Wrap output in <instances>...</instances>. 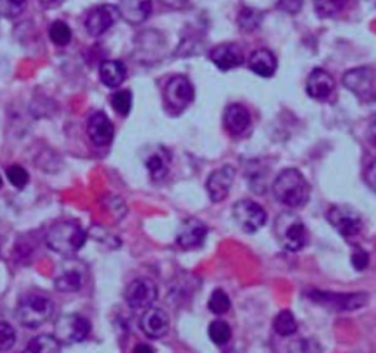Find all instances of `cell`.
<instances>
[{"instance_id": "1", "label": "cell", "mask_w": 376, "mask_h": 353, "mask_svg": "<svg viewBox=\"0 0 376 353\" xmlns=\"http://www.w3.org/2000/svg\"><path fill=\"white\" fill-rule=\"evenodd\" d=\"M272 190L275 199L288 208H303L310 196V187L305 175L294 168L280 172L273 181Z\"/></svg>"}, {"instance_id": "2", "label": "cell", "mask_w": 376, "mask_h": 353, "mask_svg": "<svg viewBox=\"0 0 376 353\" xmlns=\"http://www.w3.org/2000/svg\"><path fill=\"white\" fill-rule=\"evenodd\" d=\"M87 234L77 222L62 221L55 224L46 234V245L59 255L71 256L85 245Z\"/></svg>"}, {"instance_id": "3", "label": "cell", "mask_w": 376, "mask_h": 353, "mask_svg": "<svg viewBox=\"0 0 376 353\" xmlns=\"http://www.w3.org/2000/svg\"><path fill=\"white\" fill-rule=\"evenodd\" d=\"M55 305L44 295L30 293L19 299L15 311L17 321L27 329H39L53 317Z\"/></svg>"}, {"instance_id": "4", "label": "cell", "mask_w": 376, "mask_h": 353, "mask_svg": "<svg viewBox=\"0 0 376 353\" xmlns=\"http://www.w3.org/2000/svg\"><path fill=\"white\" fill-rule=\"evenodd\" d=\"M275 236L288 252L302 250L307 243V229L302 218L293 212H282L275 221Z\"/></svg>"}, {"instance_id": "5", "label": "cell", "mask_w": 376, "mask_h": 353, "mask_svg": "<svg viewBox=\"0 0 376 353\" xmlns=\"http://www.w3.org/2000/svg\"><path fill=\"white\" fill-rule=\"evenodd\" d=\"M90 321L78 313H67L55 322V338L60 345L81 343L89 337Z\"/></svg>"}, {"instance_id": "6", "label": "cell", "mask_w": 376, "mask_h": 353, "mask_svg": "<svg viewBox=\"0 0 376 353\" xmlns=\"http://www.w3.org/2000/svg\"><path fill=\"white\" fill-rule=\"evenodd\" d=\"M328 221L334 229L345 238H353L363 230V220L360 213L352 206L336 205L328 212Z\"/></svg>"}, {"instance_id": "7", "label": "cell", "mask_w": 376, "mask_h": 353, "mask_svg": "<svg viewBox=\"0 0 376 353\" xmlns=\"http://www.w3.org/2000/svg\"><path fill=\"white\" fill-rule=\"evenodd\" d=\"M234 220L240 225V229L246 233H256L266 224L268 215L266 211L253 200H240L237 202L232 209Z\"/></svg>"}, {"instance_id": "8", "label": "cell", "mask_w": 376, "mask_h": 353, "mask_svg": "<svg viewBox=\"0 0 376 353\" xmlns=\"http://www.w3.org/2000/svg\"><path fill=\"white\" fill-rule=\"evenodd\" d=\"M344 85L350 92L354 93L363 102H369L376 93L375 72L368 67H360L350 69L343 77Z\"/></svg>"}, {"instance_id": "9", "label": "cell", "mask_w": 376, "mask_h": 353, "mask_svg": "<svg viewBox=\"0 0 376 353\" xmlns=\"http://www.w3.org/2000/svg\"><path fill=\"white\" fill-rule=\"evenodd\" d=\"M310 299L325 306H330L335 311H356L368 304V295L366 293H328V292H319V290H313L310 293Z\"/></svg>"}, {"instance_id": "10", "label": "cell", "mask_w": 376, "mask_h": 353, "mask_svg": "<svg viewBox=\"0 0 376 353\" xmlns=\"http://www.w3.org/2000/svg\"><path fill=\"white\" fill-rule=\"evenodd\" d=\"M156 297L157 287L148 279H135L125 290V300L133 309L150 308Z\"/></svg>"}, {"instance_id": "11", "label": "cell", "mask_w": 376, "mask_h": 353, "mask_svg": "<svg viewBox=\"0 0 376 353\" xmlns=\"http://www.w3.org/2000/svg\"><path fill=\"white\" fill-rule=\"evenodd\" d=\"M194 88L187 77L178 75L168 81L165 87V100L172 110H182L193 102Z\"/></svg>"}, {"instance_id": "12", "label": "cell", "mask_w": 376, "mask_h": 353, "mask_svg": "<svg viewBox=\"0 0 376 353\" xmlns=\"http://www.w3.org/2000/svg\"><path fill=\"white\" fill-rule=\"evenodd\" d=\"M235 180V170L231 165H225L216 171H213L206 183L207 187V193L210 196V200L215 202H222L223 199H227L231 187Z\"/></svg>"}, {"instance_id": "13", "label": "cell", "mask_w": 376, "mask_h": 353, "mask_svg": "<svg viewBox=\"0 0 376 353\" xmlns=\"http://www.w3.org/2000/svg\"><path fill=\"white\" fill-rule=\"evenodd\" d=\"M119 17V10L115 6H96L85 18V28L90 35L99 37L105 34Z\"/></svg>"}, {"instance_id": "14", "label": "cell", "mask_w": 376, "mask_h": 353, "mask_svg": "<svg viewBox=\"0 0 376 353\" xmlns=\"http://www.w3.org/2000/svg\"><path fill=\"white\" fill-rule=\"evenodd\" d=\"M209 58L213 64L222 71H228L240 67L244 62L243 50L235 43H222L215 46L210 50Z\"/></svg>"}, {"instance_id": "15", "label": "cell", "mask_w": 376, "mask_h": 353, "mask_svg": "<svg viewBox=\"0 0 376 353\" xmlns=\"http://www.w3.org/2000/svg\"><path fill=\"white\" fill-rule=\"evenodd\" d=\"M207 236V227L196 218L185 220L177 234V243L182 249H197L205 243V238Z\"/></svg>"}, {"instance_id": "16", "label": "cell", "mask_w": 376, "mask_h": 353, "mask_svg": "<svg viewBox=\"0 0 376 353\" xmlns=\"http://www.w3.org/2000/svg\"><path fill=\"white\" fill-rule=\"evenodd\" d=\"M87 134L96 146H108L114 140V124L103 112H94L87 122Z\"/></svg>"}, {"instance_id": "17", "label": "cell", "mask_w": 376, "mask_h": 353, "mask_svg": "<svg viewBox=\"0 0 376 353\" xmlns=\"http://www.w3.org/2000/svg\"><path fill=\"white\" fill-rule=\"evenodd\" d=\"M140 329L150 338L164 337L169 330L168 313L160 308H148L140 320Z\"/></svg>"}, {"instance_id": "18", "label": "cell", "mask_w": 376, "mask_h": 353, "mask_svg": "<svg viewBox=\"0 0 376 353\" xmlns=\"http://www.w3.org/2000/svg\"><path fill=\"white\" fill-rule=\"evenodd\" d=\"M306 90L311 99L323 102V100H327L335 90V81L328 71L319 68L313 69L307 79Z\"/></svg>"}, {"instance_id": "19", "label": "cell", "mask_w": 376, "mask_h": 353, "mask_svg": "<svg viewBox=\"0 0 376 353\" xmlns=\"http://www.w3.org/2000/svg\"><path fill=\"white\" fill-rule=\"evenodd\" d=\"M250 121H252V117H250L248 109L240 104H232L225 109L223 115L225 129L234 136L243 134L248 129Z\"/></svg>"}, {"instance_id": "20", "label": "cell", "mask_w": 376, "mask_h": 353, "mask_svg": "<svg viewBox=\"0 0 376 353\" xmlns=\"http://www.w3.org/2000/svg\"><path fill=\"white\" fill-rule=\"evenodd\" d=\"M118 10L130 24H142L152 12V0H121Z\"/></svg>"}, {"instance_id": "21", "label": "cell", "mask_w": 376, "mask_h": 353, "mask_svg": "<svg viewBox=\"0 0 376 353\" xmlns=\"http://www.w3.org/2000/svg\"><path fill=\"white\" fill-rule=\"evenodd\" d=\"M248 68L263 79H271L277 71V59L268 49H257L250 55Z\"/></svg>"}, {"instance_id": "22", "label": "cell", "mask_w": 376, "mask_h": 353, "mask_svg": "<svg viewBox=\"0 0 376 353\" xmlns=\"http://www.w3.org/2000/svg\"><path fill=\"white\" fill-rule=\"evenodd\" d=\"M100 80L110 88L119 87L127 77V68L119 60H105L99 69Z\"/></svg>"}, {"instance_id": "23", "label": "cell", "mask_w": 376, "mask_h": 353, "mask_svg": "<svg viewBox=\"0 0 376 353\" xmlns=\"http://www.w3.org/2000/svg\"><path fill=\"white\" fill-rule=\"evenodd\" d=\"M171 156L164 147L155 150L153 154H150L146 159V167L150 172V176L153 180H162L168 174Z\"/></svg>"}, {"instance_id": "24", "label": "cell", "mask_w": 376, "mask_h": 353, "mask_svg": "<svg viewBox=\"0 0 376 353\" xmlns=\"http://www.w3.org/2000/svg\"><path fill=\"white\" fill-rule=\"evenodd\" d=\"M83 272L78 270H68L56 277L55 287L62 293H75L83 287Z\"/></svg>"}, {"instance_id": "25", "label": "cell", "mask_w": 376, "mask_h": 353, "mask_svg": "<svg viewBox=\"0 0 376 353\" xmlns=\"http://www.w3.org/2000/svg\"><path fill=\"white\" fill-rule=\"evenodd\" d=\"M59 352L60 343L55 338V336L40 334L31 338V342L22 353H59Z\"/></svg>"}, {"instance_id": "26", "label": "cell", "mask_w": 376, "mask_h": 353, "mask_svg": "<svg viewBox=\"0 0 376 353\" xmlns=\"http://www.w3.org/2000/svg\"><path fill=\"white\" fill-rule=\"evenodd\" d=\"M350 0H315V10L321 18H334L348 6Z\"/></svg>"}, {"instance_id": "27", "label": "cell", "mask_w": 376, "mask_h": 353, "mask_svg": "<svg viewBox=\"0 0 376 353\" xmlns=\"http://www.w3.org/2000/svg\"><path fill=\"white\" fill-rule=\"evenodd\" d=\"M273 330L281 337H288L297 331V322L291 311H281L273 320Z\"/></svg>"}, {"instance_id": "28", "label": "cell", "mask_w": 376, "mask_h": 353, "mask_svg": "<svg viewBox=\"0 0 376 353\" xmlns=\"http://www.w3.org/2000/svg\"><path fill=\"white\" fill-rule=\"evenodd\" d=\"M231 336H232L231 327L225 321L218 320V321H213L209 325V337L212 342L218 346L227 345L231 340Z\"/></svg>"}, {"instance_id": "29", "label": "cell", "mask_w": 376, "mask_h": 353, "mask_svg": "<svg viewBox=\"0 0 376 353\" xmlns=\"http://www.w3.org/2000/svg\"><path fill=\"white\" fill-rule=\"evenodd\" d=\"M262 18L263 14L260 10L253 8H244L240 12V15H238V25H240V28L244 30L246 33H252L256 28H259Z\"/></svg>"}, {"instance_id": "30", "label": "cell", "mask_w": 376, "mask_h": 353, "mask_svg": "<svg viewBox=\"0 0 376 353\" xmlns=\"http://www.w3.org/2000/svg\"><path fill=\"white\" fill-rule=\"evenodd\" d=\"M49 37L56 46H67L72 39V31L67 22L55 21L49 28Z\"/></svg>"}, {"instance_id": "31", "label": "cell", "mask_w": 376, "mask_h": 353, "mask_svg": "<svg viewBox=\"0 0 376 353\" xmlns=\"http://www.w3.org/2000/svg\"><path fill=\"white\" fill-rule=\"evenodd\" d=\"M110 105L119 115L127 117L133 106V95L130 90H118L110 97Z\"/></svg>"}, {"instance_id": "32", "label": "cell", "mask_w": 376, "mask_h": 353, "mask_svg": "<svg viewBox=\"0 0 376 353\" xmlns=\"http://www.w3.org/2000/svg\"><path fill=\"white\" fill-rule=\"evenodd\" d=\"M230 308H231V300L228 295L225 293L223 290H215L209 299V309L213 313L222 315L225 312H228Z\"/></svg>"}, {"instance_id": "33", "label": "cell", "mask_w": 376, "mask_h": 353, "mask_svg": "<svg viewBox=\"0 0 376 353\" xmlns=\"http://www.w3.org/2000/svg\"><path fill=\"white\" fill-rule=\"evenodd\" d=\"M28 0H0V15L15 18L27 8Z\"/></svg>"}, {"instance_id": "34", "label": "cell", "mask_w": 376, "mask_h": 353, "mask_svg": "<svg viewBox=\"0 0 376 353\" xmlns=\"http://www.w3.org/2000/svg\"><path fill=\"white\" fill-rule=\"evenodd\" d=\"M17 334L14 327L8 322L0 321V352H8L15 346Z\"/></svg>"}, {"instance_id": "35", "label": "cell", "mask_w": 376, "mask_h": 353, "mask_svg": "<svg viewBox=\"0 0 376 353\" xmlns=\"http://www.w3.org/2000/svg\"><path fill=\"white\" fill-rule=\"evenodd\" d=\"M6 175L9 183L17 187V188H24L30 181V175L27 170H24L21 165H12L6 170Z\"/></svg>"}, {"instance_id": "36", "label": "cell", "mask_w": 376, "mask_h": 353, "mask_svg": "<svg viewBox=\"0 0 376 353\" xmlns=\"http://www.w3.org/2000/svg\"><path fill=\"white\" fill-rule=\"evenodd\" d=\"M352 262H353V267L356 270L363 271L369 265V255L363 249H357L352 256Z\"/></svg>"}, {"instance_id": "37", "label": "cell", "mask_w": 376, "mask_h": 353, "mask_svg": "<svg viewBox=\"0 0 376 353\" xmlns=\"http://www.w3.org/2000/svg\"><path fill=\"white\" fill-rule=\"evenodd\" d=\"M277 6L287 14H297L303 6V0H280Z\"/></svg>"}, {"instance_id": "38", "label": "cell", "mask_w": 376, "mask_h": 353, "mask_svg": "<svg viewBox=\"0 0 376 353\" xmlns=\"http://www.w3.org/2000/svg\"><path fill=\"white\" fill-rule=\"evenodd\" d=\"M366 181L373 192H376V159L370 163L366 171Z\"/></svg>"}, {"instance_id": "39", "label": "cell", "mask_w": 376, "mask_h": 353, "mask_svg": "<svg viewBox=\"0 0 376 353\" xmlns=\"http://www.w3.org/2000/svg\"><path fill=\"white\" fill-rule=\"evenodd\" d=\"M162 2H164L169 8L180 9V8H182L187 3V0H162Z\"/></svg>"}, {"instance_id": "40", "label": "cell", "mask_w": 376, "mask_h": 353, "mask_svg": "<svg viewBox=\"0 0 376 353\" xmlns=\"http://www.w3.org/2000/svg\"><path fill=\"white\" fill-rule=\"evenodd\" d=\"M133 353H155V352H153V349L150 347L148 345L140 343V345L135 346V349L133 350Z\"/></svg>"}, {"instance_id": "41", "label": "cell", "mask_w": 376, "mask_h": 353, "mask_svg": "<svg viewBox=\"0 0 376 353\" xmlns=\"http://www.w3.org/2000/svg\"><path fill=\"white\" fill-rule=\"evenodd\" d=\"M40 2H42L43 5H49V3H53V2H56V0H40Z\"/></svg>"}, {"instance_id": "42", "label": "cell", "mask_w": 376, "mask_h": 353, "mask_svg": "<svg viewBox=\"0 0 376 353\" xmlns=\"http://www.w3.org/2000/svg\"><path fill=\"white\" fill-rule=\"evenodd\" d=\"M0 187H2V176H0Z\"/></svg>"}]
</instances>
